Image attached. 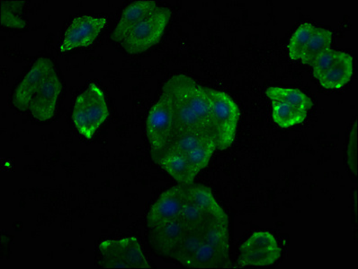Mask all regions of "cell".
<instances>
[{
  "instance_id": "1",
  "label": "cell",
  "mask_w": 358,
  "mask_h": 269,
  "mask_svg": "<svg viewBox=\"0 0 358 269\" xmlns=\"http://www.w3.org/2000/svg\"><path fill=\"white\" fill-rule=\"evenodd\" d=\"M172 108L178 130H203L215 136L212 102L206 87L186 75H176L163 86Z\"/></svg>"
},
{
  "instance_id": "2",
  "label": "cell",
  "mask_w": 358,
  "mask_h": 269,
  "mask_svg": "<svg viewBox=\"0 0 358 269\" xmlns=\"http://www.w3.org/2000/svg\"><path fill=\"white\" fill-rule=\"evenodd\" d=\"M108 115L105 93L96 83H90L75 100L72 112L75 128L85 139H91Z\"/></svg>"
},
{
  "instance_id": "3",
  "label": "cell",
  "mask_w": 358,
  "mask_h": 269,
  "mask_svg": "<svg viewBox=\"0 0 358 269\" xmlns=\"http://www.w3.org/2000/svg\"><path fill=\"white\" fill-rule=\"evenodd\" d=\"M212 102L213 130L217 149L226 150L232 145L240 121V109L231 97L224 92L206 89Z\"/></svg>"
},
{
  "instance_id": "4",
  "label": "cell",
  "mask_w": 358,
  "mask_h": 269,
  "mask_svg": "<svg viewBox=\"0 0 358 269\" xmlns=\"http://www.w3.org/2000/svg\"><path fill=\"white\" fill-rule=\"evenodd\" d=\"M99 250L103 268H152L135 237L103 240Z\"/></svg>"
},
{
  "instance_id": "5",
  "label": "cell",
  "mask_w": 358,
  "mask_h": 269,
  "mask_svg": "<svg viewBox=\"0 0 358 269\" xmlns=\"http://www.w3.org/2000/svg\"><path fill=\"white\" fill-rule=\"evenodd\" d=\"M171 17V9L159 7L138 24L127 38L122 40V49L131 54H139L148 51L162 39Z\"/></svg>"
},
{
  "instance_id": "6",
  "label": "cell",
  "mask_w": 358,
  "mask_h": 269,
  "mask_svg": "<svg viewBox=\"0 0 358 269\" xmlns=\"http://www.w3.org/2000/svg\"><path fill=\"white\" fill-rule=\"evenodd\" d=\"M177 132L178 126L171 103L165 96L160 95L147 118L146 134L152 148L150 155L166 148Z\"/></svg>"
},
{
  "instance_id": "7",
  "label": "cell",
  "mask_w": 358,
  "mask_h": 269,
  "mask_svg": "<svg viewBox=\"0 0 358 269\" xmlns=\"http://www.w3.org/2000/svg\"><path fill=\"white\" fill-rule=\"evenodd\" d=\"M282 249L275 238L268 231H257L241 247V267H268L280 259Z\"/></svg>"
},
{
  "instance_id": "8",
  "label": "cell",
  "mask_w": 358,
  "mask_h": 269,
  "mask_svg": "<svg viewBox=\"0 0 358 269\" xmlns=\"http://www.w3.org/2000/svg\"><path fill=\"white\" fill-rule=\"evenodd\" d=\"M108 24L106 17L81 15L72 20L66 30L59 51L66 52L77 48H86L97 39Z\"/></svg>"
},
{
  "instance_id": "9",
  "label": "cell",
  "mask_w": 358,
  "mask_h": 269,
  "mask_svg": "<svg viewBox=\"0 0 358 269\" xmlns=\"http://www.w3.org/2000/svg\"><path fill=\"white\" fill-rule=\"evenodd\" d=\"M62 89V82L55 68L47 75L30 102V114L37 121L47 122L52 120Z\"/></svg>"
},
{
  "instance_id": "10",
  "label": "cell",
  "mask_w": 358,
  "mask_h": 269,
  "mask_svg": "<svg viewBox=\"0 0 358 269\" xmlns=\"http://www.w3.org/2000/svg\"><path fill=\"white\" fill-rule=\"evenodd\" d=\"M55 64L52 59L40 58L36 59L32 68L24 76V79L18 84L13 95V105L20 112L29 111L30 102L37 91L42 86L47 75L55 70Z\"/></svg>"
},
{
  "instance_id": "11",
  "label": "cell",
  "mask_w": 358,
  "mask_h": 269,
  "mask_svg": "<svg viewBox=\"0 0 358 269\" xmlns=\"http://www.w3.org/2000/svg\"><path fill=\"white\" fill-rule=\"evenodd\" d=\"M184 205V185L171 187L159 197L148 213L146 225L149 229L178 220Z\"/></svg>"
},
{
  "instance_id": "12",
  "label": "cell",
  "mask_w": 358,
  "mask_h": 269,
  "mask_svg": "<svg viewBox=\"0 0 358 269\" xmlns=\"http://www.w3.org/2000/svg\"><path fill=\"white\" fill-rule=\"evenodd\" d=\"M187 227L179 219L150 229V243L158 254L172 258L186 233Z\"/></svg>"
},
{
  "instance_id": "13",
  "label": "cell",
  "mask_w": 358,
  "mask_h": 269,
  "mask_svg": "<svg viewBox=\"0 0 358 269\" xmlns=\"http://www.w3.org/2000/svg\"><path fill=\"white\" fill-rule=\"evenodd\" d=\"M159 5L150 0H139L124 8L117 24L113 31L111 39L116 43H122L134 28L145 20L158 9Z\"/></svg>"
},
{
  "instance_id": "14",
  "label": "cell",
  "mask_w": 358,
  "mask_h": 269,
  "mask_svg": "<svg viewBox=\"0 0 358 269\" xmlns=\"http://www.w3.org/2000/svg\"><path fill=\"white\" fill-rule=\"evenodd\" d=\"M152 160L182 185L194 183L199 174L186 155L181 153L160 151L152 155Z\"/></svg>"
},
{
  "instance_id": "15",
  "label": "cell",
  "mask_w": 358,
  "mask_h": 269,
  "mask_svg": "<svg viewBox=\"0 0 358 269\" xmlns=\"http://www.w3.org/2000/svg\"><path fill=\"white\" fill-rule=\"evenodd\" d=\"M353 70V57L348 53L339 52L334 63L319 80L320 84L326 89H341L350 82Z\"/></svg>"
},
{
  "instance_id": "16",
  "label": "cell",
  "mask_w": 358,
  "mask_h": 269,
  "mask_svg": "<svg viewBox=\"0 0 358 269\" xmlns=\"http://www.w3.org/2000/svg\"><path fill=\"white\" fill-rule=\"evenodd\" d=\"M184 200L209 214L224 215V209L216 201L212 190L203 184L190 183L184 185Z\"/></svg>"
},
{
  "instance_id": "17",
  "label": "cell",
  "mask_w": 358,
  "mask_h": 269,
  "mask_svg": "<svg viewBox=\"0 0 358 269\" xmlns=\"http://www.w3.org/2000/svg\"><path fill=\"white\" fill-rule=\"evenodd\" d=\"M202 240V239H201ZM230 265V253L222 252L205 243H201L189 267L196 268H222Z\"/></svg>"
},
{
  "instance_id": "18",
  "label": "cell",
  "mask_w": 358,
  "mask_h": 269,
  "mask_svg": "<svg viewBox=\"0 0 358 269\" xmlns=\"http://www.w3.org/2000/svg\"><path fill=\"white\" fill-rule=\"evenodd\" d=\"M273 120L282 128L303 123L307 118V109L282 102H272Z\"/></svg>"
},
{
  "instance_id": "19",
  "label": "cell",
  "mask_w": 358,
  "mask_h": 269,
  "mask_svg": "<svg viewBox=\"0 0 358 269\" xmlns=\"http://www.w3.org/2000/svg\"><path fill=\"white\" fill-rule=\"evenodd\" d=\"M332 33L325 28L316 27L300 61L303 64L312 66L316 58L325 49L331 48Z\"/></svg>"
},
{
  "instance_id": "20",
  "label": "cell",
  "mask_w": 358,
  "mask_h": 269,
  "mask_svg": "<svg viewBox=\"0 0 358 269\" xmlns=\"http://www.w3.org/2000/svg\"><path fill=\"white\" fill-rule=\"evenodd\" d=\"M266 93L271 102L288 103V105L296 106V107L306 109L307 111L312 109L313 106L312 99L306 93L301 92L300 90L269 87Z\"/></svg>"
},
{
  "instance_id": "21",
  "label": "cell",
  "mask_w": 358,
  "mask_h": 269,
  "mask_svg": "<svg viewBox=\"0 0 358 269\" xmlns=\"http://www.w3.org/2000/svg\"><path fill=\"white\" fill-rule=\"evenodd\" d=\"M316 26L309 23L301 24L292 36L288 45L289 56L293 61H300L308 43L315 32Z\"/></svg>"
},
{
  "instance_id": "22",
  "label": "cell",
  "mask_w": 358,
  "mask_h": 269,
  "mask_svg": "<svg viewBox=\"0 0 358 269\" xmlns=\"http://www.w3.org/2000/svg\"><path fill=\"white\" fill-rule=\"evenodd\" d=\"M215 215L209 214L184 200L183 208H182L178 219L184 224L187 229H199L210 218L215 217Z\"/></svg>"
},
{
  "instance_id": "23",
  "label": "cell",
  "mask_w": 358,
  "mask_h": 269,
  "mask_svg": "<svg viewBox=\"0 0 358 269\" xmlns=\"http://www.w3.org/2000/svg\"><path fill=\"white\" fill-rule=\"evenodd\" d=\"M216 149H217V145H216L215 139H210L201 145L199 148L194 150L193 152L185 155L187 156L193 167L196 169L197 173H199L208 165Z\"/></svg>"
},
{
  "instance_id": "24",
  "label": "cell",
  "mask_w": 358,
  "mask_h": 269,
  "mask_svg": "<svg viewBox=\"0 0 358 269\" xmlns=\"http://www.w3.org/2000/svg\"><path fill=\"white\" fill-rule=\"evenodd\" d=\"M1 23L11 28H24L27 24L18 15L22 8L21 2H1Z\"/></svg>"
},
{
  "instance_id": "25",
  "label": "cell",
  "mask_w": 358,
  "mask_h": 269,
  "mask_svg": "<svg viewBox=\"0 0 358 269\" xmlns=\"http://www.w3.org/2000/svg\"><path fill=\"white\" fill-rule=\"evenodd\" d=\"M339 52L335 51L331 48L323 51L318 57L314 61L312 67L313 68V77L317 80H320L322 77L323 75L329 70V68L331 67L334 63L336 59H337Z\"/></svg>"
},
{
  "instance_id": "26",
  "label": "cell",
  "mask_w": 358,
  "mask_h": 269,
  "mask_svg": "<svg viewBox=\"0 0 358 269\" xmlns=\"http://www.w3.org/2000/svg\"><path fill=\"white\" fill-rule=\"evenodd\" d=\"M348 165L355 174L357 171V122H355L353 128H352L348 140Z\"/></svg>"
}]
</instances>
